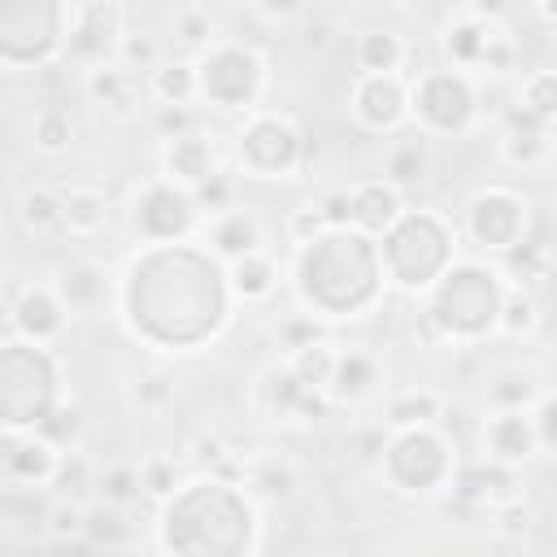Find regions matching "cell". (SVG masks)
Returning a JSON list of instances; mask_svg holds the SVG:
<instances>
[{"instance_id": "1", "label": "cell", "mask_w": 557, "mask_h": 557, "mask_svg": "<svg viewBox=\"0 0 557 557\" xmlns=\"http://www.w3.org/2000/svg\"><path fill=\"white\" fill-rule=\"evenodd\" d=\"M226 270L209 248L191 244H148L144 257L131 261L122 283V309L135 339H148L165 348L170 335V309H183L187 331L196 344L213 339L226 322Z\"/></svg>"}, {"instance_id": "2", "label": "cell", "mask_w": 557, "mask_h": 557, "mask_svg": "<svg viewBox=\"0 0 557 557\" xmlns=\"http://www.w3.org/2000/svg\"><path fill=\"white\" fill-rule=\"evenodd\" d=\"M292 283L300 305L313 309V318H357L379 300L387 274L374 235L357 226H339L300 244Z\"/></svg>"}, {"instance_id": "3", "label": "cell", "mask_w": 557, "mask_h": 557, "mask_svg": "<svg viewBox=\"0 0 557 557\" xmlns=\"http://www.w3.org/2000/svg\"><path fill=\"white\" fill-rule=\"evenodd\" d=\"M505 274L487 261H453L426 292L422 331L435 344H474L496 331L505 305Z\"/></svg>"}, {"instance_id": "4", "label": "cell", "mask_w": 557, "mask_h": 557, "mask_svg": "<svg viewBox=\"0 0 557 557\" xmlns=\"http://www.w3.org/2000/svg\"><path fill=\"white\" fill-rule=\"evenodd\" d=\"M453 226L431 213V209H405L379 244L383 257V274L387 283H396L400 292H431L435 278L453 265Z\"/></svg>"}, {"instance_id": "5", "label": "cell", "mask_w": 557, "mask_h": 557, "mask_svg": "<svg viewBox=\"0 0 557 557\" xmlns=\"http://www.w3.org/2000/svg\"><path fill=\"white\" fill-rule=\"evenodd\" d=\"M74 9L65 0H0V57L9 70L48 65L74 26Z\"/></svg>"}, {"instance_id": "6", "label": "cell", "mask_w": 557, "mask_h": 557, "mask_svg": "<svg viewBox=\"0 0 557 557\" xmlns=\"http://www.w3.org/2000/svg\"><path fill=\"white\" fill-rule=\"evenodd\" d=\"M379 470L396 492H435L440 483H453L457 466H453L448 440L435 426H405L387 435Z\"/></svg>"}, {"instance_id": "7", "label": "cell", "mask_w": 557, "mask_h": 557, "mask_svg": "<svg viewBox=\"0 0 557 557\" xmlns=\"http://www.w3.org/2000/svg\"><path fill=\"white\" fill-rule=\"evenodd\" d=\"M200 70V100L209 109H257V96L265 87V61L248 44L218 39L205 57H196Z\"/></svg>"}, {"instance_id": "8", "label": "cell", "mask_w": 557, "mask_h": 557, "mask_svg": "<svg viewBox=\"0 0 557 557\" xmlns=\"http://www.w3.org/2000/svg\"><path fill=\"white\" fill-rule=\"evenodd\" d=\"M479 113V96L466 70H426L409 87V117L426 135H461Z\"/></svg>"}, {"instance_id": "9", "label": "cell", "mask_w": 557, "mask_h": 557, "mask_svg": "<svg viewBox=\"0 0 557 557\" xmlns=\"http://www.w3.org/2000/svg\"><path fill=\"white\" fill-rule=\"evenodd\" d=\"M235 157L248 178H292L305 157V139L283 113H252L235 135Z\"/></svg>"}, {"instance_id": "10", "label": "cell", "mask_w": 557, "mask_h": 557, "mask_svg": "<svg viewBox=\"0 0 557 557\" xmlns=\"http://www.w3.org/2000/svg\"><path fill=\"white\" fill-rule=\"evenodd\" d=\"M200 205L187 187L170 183L165 174L144 183L135 196H131V231L144 239V244H183L196 226H200Z\"/></svg>"}, {"instance_id": "11", "label": "cell", "mask_w": 557, "mask_h": 557, "mask_svg": "<svg viewBox=\"0 0 557 557\" xmlns=\"http://www.w3.org/2000/svg\"><path fill=\"white\" fill-rule=\"evenodd\" d=\"M466 231L487 252H509L527 239V200L513 187H483L466 205Z\"/></svg>"}, {"instance_id": "12", "label": "cell", "mask_w": 557, "mask_h": 557, "mask_svg": "<svg viewBox=\"0 0 557 557\" xmlns=\"http://www.w3.org/2000/svg\"><path fill=\"white\" fill-rule=\"evenodd\" d=\"M444 57L453 61V70H492V74H500V70H509L513 44L496 26V17L466 13L444 30Z\"/></svg>"}, {"instance_id": "13", "label": "cell", "mask_w": 557, "mask_h": 557, "mask_svg": "<svg viewBox=\"0 0 557 557\" xmlns=\"http://www.w3.org/2000/svg\"><path fill=\"white\" fill-rule=\"evenodd\" d=\"M122 39H126V13H122V4L117 0H91L87 9H78L74 26H70L65 57L91 70V65L117 61Z\"/></svg>"}, {"instance_id": "14", "label": "cell", "mask_w": 557, "mask_h": 557, "mask_svg": "<svg viewBox=\"0 0 557 557\" xmlns=\"http://www.w3.org/2000/svg\"><path fill=\"white\" fill-rule=\"evenodd\" d=\"M65 313H70V305L61 300V292L52 283H30L22 292L9 287L4 322H9V335H17V339L52 344L65 331Z\"/></svg>"}, {"instance_id": "15", "label": "cell", "mask_w": 557, "mask_h": 557, "mask_svg": "<svg viewBox=\"0 0 557 557\" xmlns=\"http://www.w3.org/2000/svg\"><path fill=\"white\" fill-rule=\"evenodd\" d=\"M352 117L374 135L400 131L409 122V83L400 74H357Z\"/></svg>"}, {"instance_id": "16", "label": "cell", "mask_w": 557, "mask_h": 557, "mask_svg": "<svg viewBox=\"0 0 557 557\" xmlns=\"http://www.w3.org/2000/svg\"><path fill=\"white\" fill-rule=\"evenodd\" d=\"M0 466L13 487H44V483H52V474L61 466V448L35 426H4Z\"/></svg>"}, {"instance_id": "17", "label": "cell", "mask_w": 557, "mask_h": 557, "mask_svg": "<svg viewBox=\"0 0 557 557\" xmlns=\"http://www.w3.org/2000/svg\"><path fill=\"white\" fill-rule=\"evenodd\" d=\"M218 170H222V157H218L213 135H205V131H183L161 144V174L187 191H196Z\"/></svg>"}, {"instance_id": "18", "label": "cell", "mask_w": 557, "mask_h": 557, "mask_svg": "<svg viewBox=\"0 0 557 557\" xmlns=\"http://www.w3.org/2000/svg\"><path fill=\"white\" fill-rule=\"evenodd\" d=\"M83 91L91 104H100L109 117L117 122H131L139 113V100H144V83L131 65L122 61H104V65H91L83 74Z\"/></svg>"}, {"instance_id": "19", "label": "cell", "mask_w": 557, "mask_h": 557, "mask_svg": "<svg viewBox=\"0 0 557 557\" xmlns=\"http://www.w3.org/2000/svg\"><path fill=\"white\" fill-rule=\"evenodd\" d=\"M453 492L461 500H474V505H509L518 500V466H505L496 457H483V461H466L453 470Z\"/></svg>"}, {"instance_id": "20", "label": "cell", "mask_w": 557, "mask_h": 557, "mask_svg": "<svg viewBox=\"0 0 557 557\" xmlns=\"http://www.w3.org/2000/svg\"><path fill=\"white\" fill-rule=\"evenodd\" d=\"M261 392H265V405H270L274 422H318V418L326 413V400H331L326 392L300 383V379L292 374V366L270 370L265 383H261Z\"/></svg>"}, {"instance_id": "21", "label": "cell", "mask_w": 557, "mask_h": 557, "mask_svg": "<svg viewBox=\"0 0 557 557\" xmlns=\"http://www.w3.org/2000/svg\"><path fill=\"white\" fill-rule=\"evenodd\" d=\"M205 244H209V252H213L218 261L231 265V261H239V257H248V252H265V248H261V244H265V231H261V222H257L252 209L231 205V209H222V213L209 218Z\"/></svg>"}, {"instance_id": "22", "label": "cell", "mask_w": 557, "mask_h": 557, "mask_svg": "<svg viewBox=\"0 0 557 557\" xmlns=\"http://www.w3.org/2000/svg\"><path fill=\"white\" fill-rule=\"evenodd\" d=\"M535 448H540V440H535L531 409H492V418L483 422V453L487 457H496L505 466H522Z\"/></svg>"}, {"instance_id": "23", "label": "cell", "mask_w": 557, "mask_h": 557, "mask_svg": "<svg viewBox=\"0 0 557 557\" xmlns=\"http://www.w3.org/2000/svg\"><path fill=\"white\" fill-rule=\"evenodd\" d=\"M548 152H553V126L540 122L535 113H527L522 104H513L509 117H505V131H500V157H505L509 165L531 170V165H540Z\"/></svg>"}, {"instance_id": "24", "label": "cell", "mask_w": 557, "mask_h": 557, "mask_svg": "<svg viewBox=\"0 0 557 557\" xmlns=\"http://www.w3.org/2000/svg\"><path fill=\"white\" fill-rule=\"evenodd\" d=\"M383 383V361L366 348H344L335 357V374H331V387L326 396L335 405H357V400H370Z\"/></svg>"}, {"instance_id": "25", "label": "cell", "mask_w": 557, "mask_h": 557, "mask_svg": "<svg viewBox=\"0 0 557 557\" xmlns=\"http://www.w3.org/2000/svg\"><path fill=\"white\" fill-rule=\"evenodd\" d=\"M348 196H352V226L366 235H383L405 213L400 187L392 178H366V183L348 187Z\"/></svg>"}, {"instance_id": "26", "label": "cell", "mask_w": 557, "mask_h": 557, "mask_svg": "<svg viewBox=\"0 0 557 557\" xmlns=\"http://www.w3.org/2000/svg\"><path fill=\"white\" fill-rule=\"evenodd\" d=\"M61 300L70 305V313H91L104 305V292H109V274L100 261H70L57 270V283Z\"/></svg>"}, {"instance_id": "27", "label": "cell", "mask_w": 557, "mask_h": 557, "mask_svg": "<svg viewBox=\"0 0 557 557\" xmlns=\"http://www.w3.org/2000/svg\"><path fill=\"white\" fill-rule=\"evenodd\" d=\"M17 222L30 239H52L65 231V200L52 187H26L17 196Z\"/></svg>"}, {"instance_id": "28", "label": "cell", "mask_w": 557, "mask_h": 557, "mask_svg": "<svg viewBox=\"0 0 557 557\" xmlns=\"http://www.w3.org/2000/svg\"><path fill=\"white\" fill-rule=\"evenodd\" d=\"M61 200H65V231L70 235L91 239V235L104 231V222H109V196L100 187H87V183L61 187Z\"/></svg>"}, {"instance_id": "29", "label": "cell", "mask_w": 557, "mask_h": 557, "mask_svg": "<svg viewBox=\"0 0 557 557\" xmlns=\"http://www.w3.org/2000/svg\"><path fill=\"white\" fill-rule=\"evenodd\" d=\"M226 283H231V296L244 300V305H257V300H270L274 287H278V265L265 257V252H248L239 261L226 265Z\"/></svg>"}, {"instance_id": "30", "label": "cell", "mask_w": 557, "mask_h": 557, "mask_svg": "<svg viewBox=\"0 0 557 557\" xmlns=\"http://www.w3.org/2000/svg\"><path fill=\"white\" fill-rule=\"evenodd\" d=\"M148 96L157 104H191L200 100V70L196 61H161L152 74H148Z\"/></svg>"}, {"instance_id": "31", "label": "cell", "mask_w": 557, "mask_h": 557, "mask_svg": "<svg viewBox=\"0 0 557 557\" xmlns=\"http://www.w3.org/2000/svg\"><path fill=\"white\" fill-rule=\"evenodd\" d=\"M440 413H444L440 392H431V387H409V392H396V396L387 400L383 422H387V431H405V426H435V418H440Z\"/></svg>"}, {"instance_id": "32", "label": "cell", "mask_w": 557, "mask_h": 557, "mask_svg": "<svg viewBox=\"0 0 557 557\" xmlns=\"http://www.w3.org/2000/svg\"><path fill=\"white\" fill-rule=\"evenodd\" d=\"M352 57H357V74H400L409 48L392 30H366L357 39V52Z\"/></svg>"}, {"instance_id": "33", "label": "cell", "mask_w": 557, "mask_h": 557, "mask_svg": "<svg viewBox=\"0 0 557 557\" xmlns=\"http://www.w3.org/2000/svg\"><path fill=\"white\" fill-rule=\"evenodd\" d=\"M30 144H35V152H44V157H61V152L74 144V117H70L61 104H44V109L30 117Z\"/></svg>"}, {"instance_id": "34", "label": "cell", "mask_w": 557, "mask_h": 557, "mask_svg": "<svg viewBox=\"0 0 557 557\" xmlns=\"http://www.w3.org/2000/svg\"><path fill=\"white\" fill-rule=\"evenodd\" d=\"M335 357H339V352H335L326 339H309V344H300V348L287 352V366H292V374H296L300 383L326 392V387H331V374H335Z\"/></svg>"}, {"instance_id": "35", "label": "cell", "mask_w": 557, "mask_h": 557, "mask_svg": "<svg viewBox=\"0 0 557 557\" xmlns=\"http://www.w3.org/2000/svg\"><path fill=\"white\" fill-rule=\"evenodd\" d=\"M544 396V387H540V379L531 374V370H500L492 383H487V400H492V409H531L535 400Z\"/></svg>"}, {"instance_id": "36", "label": "cell", "mask_w": 557, "mask_h": 557, "mask_svg": "<svg viewBox=\"0 0 557 557\" xmlns=\"http://www.w3.org/2000/svg\"><path fill=\"white\" fill-rule=\"evenodd\" d=\"M535 326H540V305H535V292H527V287H513V283H509L505 305H500V322H496V331H500V335H509V339H522V335H531Z\"/></svg>"}, {"instance_id": "37", "label": "cell", "mask_w": 557, "mask_h": 557, "mask_svg": "<svg viewBox=\"0 0 557 557\" xmlns=\"http://www.w3.org/2000/svg\"><path fill=\"white\" fill-rule=\"evenodd\" d=\"M518 104H522L527 113H535L540 122L557 126V70H535V74H527V83H522V91H518Z\"/></svg>"}, {"instance_id": "38", "label": "cell", "mask_w": 557, "mask_h": 557, "mask_svg": "<svg viewBox=\"0 0 557 557\" xmlns=\"http://www.w3.org/2000/svg\"><path fill=\"white\" fill-rule=\"evenodd\" d=\"M131 405L144 418H165L174 409V383L165 374H144V379L131 383Z\"/></svg>"}, {"instance_id": "39", "label": "cell", "mask_w": 557, "mask_h": 557, "mask_svg": "<svg viewBox=\"0 0 557 557\" xmlns=\"http://www.w3.org/2000/svg\"><path fill=\"white\" fill-rule=\"evenodd\" d=\"M248 483L257 492H265V496H287L300 483V474H296V466L287 457H257L252 470H248Z\"/></svg>"}, {"instance_id": "40", "label": "cell", "mask_w": 557, "mask_h": 557, "mask_svg": "<svg viewBox=\"0 0 557 557\" xmlns=\"http://www.w3.org/2000/svg\"><path fill=\"white\" fill-rule=\"evenodd\" d=\"M174 39H178L183 52H196V57H205V52L218 44L213 22H209L205 9H183V13L174 17Z\"/></svg>"}, {"instance_id": "41", "label": "cell", "mask_w": 557, "mask_h": 557, "mask_svg": "<svg viewBox=\"0 0 557 557\" xmlns=\"http://www.w3.org/2000/svg\"><path fill=\"white\" fill-rule=\"evenodd\" d=\"M35 431H44L61 453H65V448H78V440H83V409L70 405V400H61Z\"/></svg>"}, {"instance_id": "42", "label": "cell", "mask_w": 557, "mask_h": 557, "mask_svg": "<svg viewBox=\"0 0 557 557\" xmlns=\"http://www.w3.org/2000/svg\"><path fill=\"white\" fill-rule=\"evenodd\" d=\"M83 535H87V544H122L126 540V522H122V513H117V505H109V500H100V505H91L87 509V522H83Z\"/></svg>"}, {"instance_id": "43", "label": "cell", "mask_w": 557, "mask_h": 557, "mask_svg": "<svg viewBox=\"0 0 557 557\" xmlns=\"http://www.w3.org/2000/svg\"><path fill=\"white\" fill-rule=\"evenodd\" d=\"M139 492H144L148 500H170V496L178 492V470H174V461H170V457H148V461L139 466Z\"/></svg>"}, {"instance_id": "44", "label": "cell", "mask_w": 557, "mask_h": 557, "mask_svg": "<svg viewBox=\"0 0 557 557\" xmlns=\"http://www.w3.org/2000/svg\"><path fill=\"white\" fill-rule=\"evenodd\" d=\"M117 61L131 65L135 74H152V70L161 65V48H157L152 35H144V30H126V39H122V48H117Z\"/></svg>"}, {"instance_id": "45", "label": "cell", "mask_w": 557, "mask_h": 557, "mask_svg": "<svg viewBox=\"0 0 557 557\" xmlns=\"http://www.w3.org/2000/svg\"><path fill=\"white\" fill-rule=\"evenodd\" d=\"M52 483H57V492H61V496H78V492L96 487L91 466H87V457H83L78 448H65V453H61V466H57Z\"/></svg>"}, {"instance_id": "46", "label": "cell", "mask_w": 557, "mask_h": 557, "mask_svg": "<svg viewBox=\"0 0 557 557\" xmlns=\"http://www.w3.org/2000/svg\"><path fill=\"white\" fill-rule=\"evenodd\" d=\"M83 522H87V509L78 505V500H61L48 518H44V527H48V535L57 540V544H70V540H87L83 535Z\"/></svg>"}, {"instance_id": "47", "label": "cell", "mask_w": 557, "mask_h": 557, "mask_svg": "<svg viewBox=\"0 0 557 557\" xmlns=\"http://www.w3.org/2000/svg\"><path fill=\"white\" fill-rule=\"evenodd\" d=\"M96 492H100V500L122 505L139 492V470L135 466H109L104 474H96Z\"/></svg>"}, {"instance_id": "48", "label": "cell", "mask_w": 557, "mask_h": 557, "mask_svg": "<svg viewBox=\"0 0 557 557\" xmlns=\"http://www.w3.org/2000/svg\"><path fill=\"white\" fill-rule=\"evenodd\" d=\"M426 174V152H422V144H400V148H392V157H387V178L400 187V183H413V178H422Z\"/></svg>"}, {"instance_id": "49", "label": "cell", "mask_w": 557, "mask_h": 557, "mask_svg": "<svg viewBox=\"0 0 557 557\" xmlns=\"http://www.w3.org/2000/svg\"><path fill=\"white\" fill-rule=\"evenodd\" d=\"M191 196H196L200 213H209V218H213V213L231 209V196H235V178H231L226 170H218V174H213V178H205V183H200Z\"/></svg>"}, {"instance_id": "50", "label": "cell", "mask_w": 557, "mask_h": 557, "mask_svg": "<svg viewBox=\"0 0 557 557\" xmlns=\"http://www.w3.org/2000/svg\"><path fill=\"white\" fill-rule=\"evenodd\" d=\"M531 418H535V440H540V448L557 453V392H544V396L531 405Z\"/></svg>"}, {"instance_id": "51", "label": "cell", "mask_w": 557, "mask_h": 557, "mask_svg": "<svg viewBox=\"0 0 557 557\" xmlns=\"http://www.w3.org/2000/svg\"><path fill=\"white\" fill-rule=\"evenodd\" d=\"M152 126H157L161 139H174V135H183V131H196L187 104H157V109H152Z\"/></svg>"}, {"instance_id": "52", "label": "cell", "mask_w": 557, "mask_h": 557, "mask_svg": "<svg viewBox=\"0 0 557 557\" xmlns=\"http://www.w3.org/2000/svg\"><path fill=\"white\" fill-rule=\"evenodd\" d=\"M322 231H331L326 218H322V205H305V209L292 213V239H296V244H309V239H318Z\"/></svg>"}, {"instance_id": "53", "label": "cell", "mask_w": 557, "mask_h": 557, "mask_svg": "<svg viewBox=\"0 0 557 557\" xmlns=\"http://www.w3.org/2000/svg\"><path fill=\"white\" fill-rule=\"evenodd\" d=\"M278 335H283V348L292 352V348L318 339V318H313V313H296V318H287V322L278 326Z\"/></svg>"}, {"instance_id": "54", "label": "cell", "mask_w": 557, "mask_h": 557, "mask_svg": "<svg viewBox=\"0 0 557 557\" xmlns=\"http://www.w3.org/2000/svg\"><path fill=\"white\" fill-rule=\"evenodd\" d=\"M322 218H326V226H331V231L352 226V196H348V187H344V191L322 196Z\"/></svg>"}, {"instance_id": "55", "label": "cell", "mask_w": 557, "mask_h": 557, "mask_svg": "<svg viewBox=\"0 0 557 557\" xmlns=\"http://www.w3.org/2000/svg\"><path fill=\"white\" fill-rule=\"evenodd\" d=\"M300 4H305V0H257V9H261L265 17H292Z\"/></svg>"}, {"instance_id": "56", "label": "cell", "mask_w": 557, "mask_h": 557, "mask_svg": "<svg viewBox=\"0 0 557 557\" xmlns=\"http://www.w3.org/2000/svg\"><path fill=\"white\" fill-rule=\"evenodd\" d=\"M535 13H540L544 22H553V26H557V0H535Z\"/></svg>"}, {"instance_id": "57", "label": "cell", "mask_w": 557, "mask_h": 557, "mask_svg": "<svg viewBox=\"0 0 557 557\" xmlns=\"http://www.w3.org/2000/svg\"><path fill=\"white\" fill-rule=\"evenodd\" d=\"M553 222H557V213H553Z\"/></svg>"}]
</instances>
